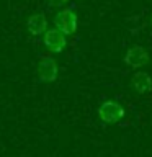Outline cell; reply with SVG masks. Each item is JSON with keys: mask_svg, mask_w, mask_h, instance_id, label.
Instances as JSON below:
<instances>
[{"mask_svg": "<svg viewBox=\"0 0 152 157\" xmlns=\"http://www.w3.org/2000/svg\"><path fill=\"white\" fill-rule=\"evenodd\" d=\"M69 2V0H48V3H49V7H52V8H61L64 7Z\"/></svg>", "mask_w": 152, "mask_h": 157, "instance_id": "obj_8", "label": "cell"}, {"mask_svg": "<svg viewBox=\"0 0 152 157\" xmlns=\"http://www.w3.org/2000/svg\"><path fill=\"white\" fill-rule=\"evenodd\" d=\"M54 25L59 31H62L66 36H70L77 31V26H78V18H77V13L74 12L72 8H62L59 10L54 17Z\"/></svg>", "mask_w": 152, "mask_h": 157, "instance_id": "obj_2", "label": "cell"}, {"mask_svg": "<svg viewBox=\"0 0 152 157\" xmlns=\"http://www.w3.org/2000/svg\"><path fill=\"white\" fill-rule=\"evenodd\" d=\"M26 29L31 36H41L48 29V18L44 13H33L26 21Z\"/></svg>", "mask_w": 152, "mask_h": 157, "instance_id": "obj_7", "label": "cell"}, {"mask_svg": "<svg viewBox=\"0 0 152 157\" xmlns=\"http://www.w3.org/2000/svg\"><path fill=\"white\" fill-rule=\"evenodd\" d=\"M150 26H152V18H150Z\"/></svg>", "mask_w": 152, "mask_h": 157, "instance_id": "obj_9", "label": "cell"}, {"mask_svg": "<svg viewBox=\"0 0 152 157\" xmlns=\"http://www.w3.org/2000/svg\"><path fill=\"white\" fill-rule=\"evenodd\" d=\"M149 52H147L146 48L142 46H131L126 51L124 56V64L131 69H141L142 66H147L149 64Z\"/></svg>", "mask_w": 152, "mask_h": 157, "instance_id": "obj_4", "label": "cell"}, {"mask_svg": "<svg viewBox=\"0 0 152 157\" xmlns=\"http://www.w3.org/2000/svg\"><path fill=\"white\" fill-rule=\"evenodd\" d=\"M59 75V66L56 59L48 56L41 57L38 62V77L41 82H54Z\"/></svg>", "mask_w": 152, "mask_h": 157, "instance_id": "obj_5", "label": "cell"}, {"mask_svg": "<svg viewBox=\"0 0 152 157\" xmlns=\"http://www.w3.org/2000/svg\"><path fill=\"white\" fill-rule=\"evenodd\" d=\"M131 87L136 90V93L139 95H146L152 90V78L147 72H134L131 77Z\"/></svg>", "mask_w": 152, "mask_h": 157, "instance_id": "obj_6", "label": "cell"}, {"mask_svg": "<svg viewBox=\"0 0 152 157\" xmlns=\"http://www.w3.org/2000/svg\"><path fill=\"white\" fill-rule=\"evenodd\" d=\"M124 108L115 100H106L98 106V118L106 124H116L124 118Z\"/></svg>", "mask_w": 152, "mask_h": 157, "instance_id": "obj_1", "label": "cell"}, {"mask_svg": "<svg viewBox=\"0 0 152 157\" xmlns=\"http://www.w3.org/2000/svg\"><path fill=\"white\" fill-rule=\"evenodd\" d=\"M44 46L48 48L49 52L59 54L67 48V36L57 28H48L44 31Z\"/></svg>", "mask_w": 152, "mask_h": 157, "instance_id": "obj_3", "label": "cell"}]
</instances>
